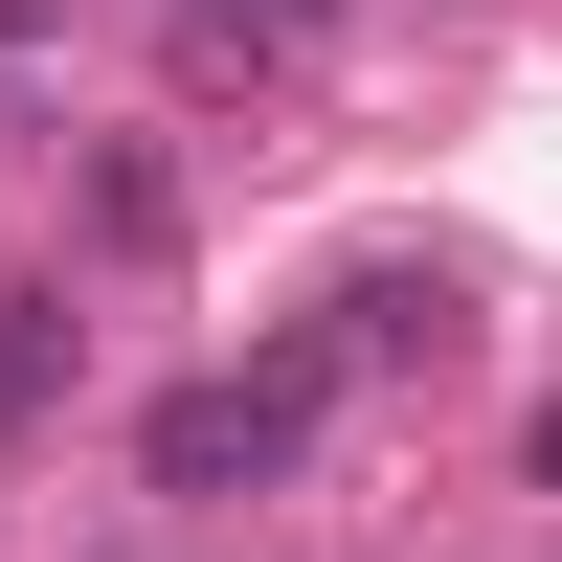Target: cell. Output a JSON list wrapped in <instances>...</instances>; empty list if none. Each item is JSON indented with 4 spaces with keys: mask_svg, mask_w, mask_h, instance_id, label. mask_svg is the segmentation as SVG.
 I'll use <instances>...</instances> for the list:
<instances>
[{
    "mask_svg": "<svg viewBox=\"0 0 562 562\" xmlns=\"http://www.w3.org/2000/svg\"><path fill=\"white\" fill-rule=\"evenodd\" d=\"M315 405H338V338H293V360H225V383H180V405H158V495H180V518L270 495V473L315 450Z\"/></svg>",
    "mask_w": 562,
    "mask_h": 562,
    "instance_id": "6da1fadb",
    "label": "cell"
},
{
    "mask_svg": "<svg viewBox=\"0 0 562 562\" xmlns=\"http://www.w3.org/2000/svg\"><path fill=\"white\" fill-rule=\"evenodd\" d=\"M45 383H68V293H0V428H23Z\"/></svg>",
    "mask_w": 562,
    "mask_h": 562,
    "instance_id": "7a4b0ae2",
    "label": "cell"
},
{
    "mask_svg": "<svg viewBox=\"0 0 562 562\" xmlns=\"http://www.w3.org/2000/svg\"><path fill=\"white\" fill-rule=\"evenodd\" d=\"M225 23H248V45H315V23H338V0H225Z\"/></svg>",
    "mask_w": 562,
    "mask_h": 562,
    "instance_id": "3957f363",
    "label": "cell"
}]
</instances>
